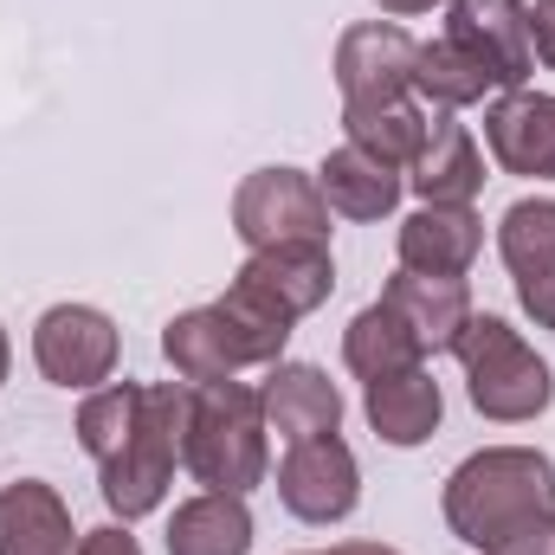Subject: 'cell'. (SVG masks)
<instances>
[{"label": "cell", "instance_id": "6da1fadb", "mask_svg": "<svg viewBox=\"0 0 555 555\" xmlns=\"http://www.w3.org/2000/svg\"><path fill=\"white\" fill-rule=\"evenodd\" d=\"M537 517H555V459L537 446H485L446 478V524L472 550H498Z\"/></svg>", "mask_w": 555, "mask_h": 555}, {"label": "cell", "instance_id": "7a4b0ae2", "mask_svg": "<svg viewBox=\"0 0 555 555\" xmlns=\"http://www.w3.org/2000/svg\"><path fill=\"white\" fill-rule=\"evenodd\" d=\"M181 465L207 491L246 498L266 478V401H259V388H246V382H207V388H194Z\"/></svg>", "mask_w": 555, "mask_h": 555}, {"label": "cell", "instance_id": "3957f363", "mask_svg": "<svg viewBox=\"0 0 555 555\" xmlns=\"http://www.w3.org/2000/svg\"><path fill=\"white\" fill-rule=\"evenodd\" d=\"M188 401H194V388H175V382L142 388V420L130 433V446L98 465V491H104L111 517L137 524L149 511H162V498L175 485V465H181V439H188Z\"/></svg>", "mask_w": 555, "mask_h": 555}, {"label": "cell", "instance_id": "277c9868", "mask_svg": "<svg viewBox=\"0 0 555 555\" xmlns=\"http://www.w3.org/2000/svg\"><path fill=\"white\" fill-rule=\"evenodd\" d=\"M452 356L465 362V388H472V408L485 420H537L555 401V375L550 362L504 323V317H472L452 343Z\"/></svg>", "mask_w": 555, "mask_h": 555}, {"label": "cell", "instance_id": "5b68a950", "mask_svg": "<svg viewBox=\"0 0 555 555\" xmlns=\"http://www.w3.org/2000/svg\"><path fill=\"white\" fill-rule=\"evenodd\" d=\"M233 233L253 253L297 246V240L330 246V201H323L317 175H304V168H259V175H246L240 194H233Z\"/></svg>", "mask_w": 555, "mask_h": 555}, {"label": "cell", "instance_id": "8992f818", "mask_svg": "<svg viewBox=\"0 0 555 555\" xmlns=\"http://www.w3.org/2000/svg\"><path fill=\"white\" fill-rule=\"evenodd\" d=\"M446 39L498 91H524L530 72H537V52H530V0H452Z\"/></svg>", "mask_w": 555, "mask_h": 555}, {"label": "cell", "instance_id": "52a82bcc", "mask_svg": "<svg viewBox=\"0 0 555 555\" xmlns=\"http://www.w3.org/2000/svg\"><path fill=\"white\" fill-rule=\"evenodd\" d=\"M278 498L297 524H343L362 504V465L336 433L297 439L278 465Z\"/></svg>", "mask_w": 555, "mask_h": 555}, {"label": "cell", "instance_id": "ba28073f", "mask_svg": "<svg viewBox=\"0 0 555 555\" xmlns=\"http://www.w3.org/2000/svg\"><path fill=\"white\" fill-rule=\"evenodd\" d=\"M33 362L52 388H98L117 369V323L91 304H52L33 330Z\"/></svg>", "mask_w": 555, "mask_h": 555}, {"label": "cell", "instance_id": "9c48e42d", "mask_svg": "<svg viewBox=\"0 0 555 555\" xmlns=\"http://www.w3.org/2000/svg\"><path fill=\"white\" fill-rule=\"evenodd\" d=\"M414 39L388 20H369V26H349L336 39V91H343V111H382V104H401L414 91Z\"/></svg>", "mask_w": 555, "mask_h": 555}, {"label": "cell", "instance_id": "30bf717a", "mask_svg": "<svg viewBox=\"0 0 555 555\" xmlns=\"http://www.w3.org/2000/svg\"><path fill=\"white\" fill-rule=\"evenodd\" d=\"M498 253L517 278L524 310L537 317V330H555V201H517L498 220Z\"/></svg>", "mask_w": 555, "mask_h": 555}, {"label": "cell", "instance_id": "8fae6325", "mask_svg": "<svg viewBox=\"0 0 555 555\" xmlns=\"http://www.w3.org/2000/svg\"><path fill=\"white\" fill-rule=\"evenodd\" d=\"M485 142L504 175L555 181V98L550 91H504L485 111Z\"/></svg>", "mask_w": 555, "mask_h": 555}, {"label": "cell", "instance_id": "7c38bea8", "mask_svg": "<svg viewBox=\"0 0 555 555\" xmlns=\"http://www.w3.org/2000/svg\"><path fill=\"white\" fill-rule=\"evenodd\" d=\"M485 246V220L472 207H420L401 220V272L465 278Z\"/></svg>", "mask_w": 555, "mask_h": 555}, {"label": "cell", "instance_id": "4fadbf2b", "mask_svg": "<svg viewBox=\"0 0 555 555\" xmlns=\"http://www.w3.org/2000/svg\"><path fill=\"white\" fill-rule=\"evenodd\" d=\"M408 181H414V194L426 207H472L478 188H485V155H478L472 130L452 124V117H433Z\"/></svg>", "mask_w": 555, "mask_h": 555}, {"label": "cell", "instance_id": "5bb4252c", "mask_svg": "<svg viewBox=\"0 0 555 555\" xmlns=\"http://www.w3.org/2000/svg\"><path fill=\"white\" fill-rule=\"evenodd\" d=\"M259 401H266V426H278L291 446L297 439H323V433L343 426L336 382L323 369H310V362H272V382L259 388Z\"/></svg>", "mask_w": 555, "mask_h": 555}, {"label": "cell", "instance_id": "9a60e30c", "mask_svg": "<svg viewBox=\"0 0 555 555\" xmlns=\"http://www.w3.org/2000/svg\"><path fill=\"white\" fill-rule=\"evenodd\" d=\"M317 188H323L330 214H343V220H382V214H395V207H401L408 175H401V168H388V162H375L369 149L343 142V149H330V155H323Z\"/></svg>", "mask_w": 555, "mask_h": 555}, {"label": "cell", "instance_id": "2e32d148", "mask_svg": "<svg viewBox=\"0 0 555 555\" xmlns=\"http://www.w3.org/2000/svg\"><path fill=\"white\" fill-rule=\"evenodd\" d=\"M72 537V511L52 485L13 478L0 491V555H78Z\"/></svg>", "mask_w": 555, "mask_h": 555}, {"label": "cell", "instance_id": "e0dca14e", "mask_svg": "<svg viewBox=\"0 0 555 555\" xmlns=\"http://www.w3.org/2000/svg\"><path fill=\"white\" fill-rule=\"evenodd\" d=\"M382 304H388V310H401V323L420 336V349H426V356L452 349V343H459V330L472 323V291H465V278L395 272V278H388V291H382Z\"/></svg>", "mask_w": 555, "mask_h": 555}, {"label": "cell", "instance_id": "ac0fdd59", "mask_svg": "<svg viewBox=\"0 0 555 555\" xmlns=\"http://www.w3.org/2000/svg\"><path fill=\"white\" fill-rule=\"evenodd\" d=\"M246 284H259L272 304H284L291 317H310L330 291H336V266H330V246L317 240H297V246H266L240 266Z\"/></svg>", "mask_w": 555, "mask_h": 555}, {"label": "cell", "instance_id": "d6986e66", "mask_svg": "<svg viewBox=\"0 0 555 555\" xmlns=\"http://www.w3.org/2000/svg\"><path fill=\"white\" fill-rule=\"evenodd\" d=\"M168 555H253V511L233 491H201L175 504Z\"/></svg>", "mask_w": 555, "mask_h": 555}, {"label": "cell", "instance_id": "ffe728a7", "mask_svg": "<svg viewBox=\"0 0 555 555\" xmlns=\"http://www.w3.org/2000/svg\"><path fill=\"white\" fill-rule=\"evenodd\" d=\"M439 414H446V395L426 369H408V375H388V382H369V426L375 439L388 446H426L439 433Z\"/></svg>", "mask_w": 555, "mask_h": 555}, {"label": "cell", "instance_id": "44dd1931", "mask_svg": "<svg viewBox=\"0 0 555 555\" xmlns=\"http://www.w3.org/2000/svg\"><path fill=\"white\" fill-rule=\"evenodd\" d=\"M162 356H168L175 375L194 382V388H207V382H233V375H240V349H233V336H227V323H220L214 304H207V310H181V317H168V330H162Z\"/></svg>", "mask_w": 555, "mask_h": 555}, {"label": "cell", "instance_id": "7402d4cb", "mask_svg": "<svg viewBox=\"0 0 555 555\" xmlns=\"http://www.w3.org/2000/svg\"><path fill=\"white\" fill-rule=\"evenodd\" d=\"M420 336L401 323V310H388V304H369V310H356V323L343 330V362L362 375V382H388V375H408L420 369Z\"/></svg>", "mask_w": 555, "mask_h": 555}, {"label": "cell", "instance_id": "603a6c76", "mask_svg": "<svg viewBox=\"0 0 555 555\" xmlns=\"http://www.w3.org/2000/svg\"><path fill=\"white\" fill-rule=\"evenodd\" d=\"M214 310H220V323H227V336H233V349H240V369L278 362L284 343H291V330H297V317H291L284 304H272L259 284H246V278H233Z\"/></svg>", "mask_w": 555, "mask_h": 555}, {"label": "cell", "instance_id": "cb8c5ba5", "mask_svg": "<svg viewBox=\"0 0 555 555\" xmlns=\"http://www.w3.org/2000/svg\"><path fill=\"white\" fill-rule=\"evenodd\" d=\"M343 130H349L356 149H369L375 162L414 168V155H420V142H426V130H433V117L401 98V104H382V111H343Z\"/></svg>", "mask_w": 555, "mask_h": 555}, {"label": "cell", "instance_id": "d4e9b609", "mask_svg": "<svg viewBox=\"0 0 555 555\" xmlns=\"http://www.w3.org/2000/svg\"><path fill=\"white\" fill-rule=\"evenodd\" d=\"M137 420H142V382L91 388V395H85V408H78V446L104 465V459H117V452L130 446Z\"/></svg>", "mask_w": 555, "mask_h": 555}, {"label": "cell", "instance_id": "484cf974", "mask_svg": "<svg viewBox=\"0 0 555 555\" xmlns=\"http://www.w3.org/2000/svg\"><path fill=\"white\" fill-rule=\"evenodd\" d=\"M414 91L426 104H439V111H465V104H478L485 91H498L452 39H433V46H420L414 52Z\"/></svg>", "mask_w": 555, "mask_h": 555}, {"label": "cell", "instance_id": "4316f807", "mask_svg": "<svg viewBox=\"0 0 555 555\" xmlns=\"http://www.w3.org/2000/svg\"><path fill=\"white\" fill-rule=\"evenodd\" d=\"M485 555H555V517H537V524H524L517 537H504L498 550Z\"/></svg>", "mask_w": 555, "mask_h": 555}, {"label": "cell", "instance_id": "83f0119b", "mask_svg": "<svg viewBox=\"0 0 555 555\" xmlns=\"http://www.w3.org/2000/svg\"><path fill=\"white\" fill-rule=\"evenodd\" d=\"M78 555H142V543L124 524H104V530H85L78 537Z\"/></svg>", "mask_w": 555, "mask_h": 555}, {"label": "cell", "instance_id": "f1b7e54d", "mask_svg": "<svg viewBox=\"0 0 555 555\" xmlns=\"http://www.w3.org/2000/svg\"><path fill=\"white\" fill-rule=\"evenodd\" d=\"M530 52L555 72V0H537L530 7Z\"/></svg>", "mask_w": 555, "mask_h": 555}, {"label": "cell", "instance_id": "f546056e", "mask_svg": "<svg viewBox=\"0 0 555 555\" xmlns=\"http://www.w3.org/2000/svg\"><path fill=\"white\" fill-rule=\"evenodd\" d=\"M330 555H401V550H388V543H336Z\"/></svg>", "mask_w": 555, "mask_h": 555}, {"label": "cell", "instance_id": "4dcf8cb0", "mask_svg": "<svg viewBox=\"0 0 555 555\" xmlns=\"http://www.w3.org/2000/svg\"><path fill=\"white\" fill-rule=\"evenodd\" d=\"M382 13H426V7H439V0H375Z\"/></svg>", "mask_w": 555, "mask_h": 555}, {"label": "cell", "instance_id": "1f68e13d", "mask_svg": "<svg viewBox=\"0 0 555 555\" xmlns=\"http://www.w3.org/2000/svg\"><path fill=\"white\" fill-rule=\"evenodd\" d=\"M7 362H13V349H7V330H0V382H7Z\"/></svg>", "mask_w": 555, "mask_h": 555}]
</instances>
